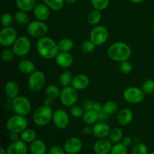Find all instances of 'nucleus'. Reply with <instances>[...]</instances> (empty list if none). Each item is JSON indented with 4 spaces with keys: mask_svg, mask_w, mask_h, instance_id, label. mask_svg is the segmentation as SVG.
<instances>
[{
    "mask_svg": "<svg viewBox=\"0 0 154 154\" xmlns=\"http://www.w3.org/2000/svg\"><path fill=\"white\" fill-rule=\"evenodd\" d=\"M36 48L40 57L45 60H51L55 59L60 52L57 42L48 35L38 40Z\"/></svg>",
    "mask_w": 154,
    "mask_h": 154,
    "instance_id": "obj_1",
    "label": "nucleus"
},
{
    "mask_svg": "<svg viewBox=\"0 0 154 154\" xmlns=\"http://www.w3.org/2000/svg\"><path fill=\"white\" fill-rule=\"evenodd\" d=\"M107 54L111 60L120 63L125 60H129L132 54V50L129 45L125 42H117L110 45Z\"/></svg>",
    "mask_w": 154,
    "mask_h": 154,
    "instance_id": "obj_2",
    "label": "nucleus"
},
{
    "mask_svg": "<svg viewBox=\"0 0 154 154\" xmlns=\"http://www.w3.org/2000/svg\"><path fill=\"white\" fill-rule=\"evenodd\" d=\"M54 112V110L51 107L46 106L45 105L38 107L33 113V122L38 126H46L53 120Z\"/></svg>",
    "mask_w": 154,
    "mask_h": 154,
    "instance_id": "obj_3",
    "label": "nucleus"
},
{
    "mask_svg": "<svg viewBox=\"0 0 154 154\" xmlns=\"http://www.w3.org/2000/svg\"><path fill=\"white\" fill-rule=\"evenodd\" d=\"M5 127L9 132L20 134L28 127V121L25 116L15 114L8 119Z\"/></svg>",
    "mask_w": 154,
    "mask_h": 154,
    "instance_id": "obj_4",
    "label": "nucleus"
},
{
    "mask_svg": "<svg viewBox=\"0 0 154 154\" xmlns=\"http://www.w3.org/2000/svg\"><path fill=\"white\" fill-rule=\"evenodd\" d=\"M11 108L16 114L26 116L30 113L32 104L29 99L23 96H18L12 99Z\"/></svg>",
    "mask_w": 154,
    "mask_h": 154,
    "instance_id": "obj_5",
    "label": "nucleus"
},
{
    "mask_svg": "<svg viewBox=\"0 0 154 154\" xmlns=\"http://www.w3.org/2000/svg\"><path fill=\"white\" fill-rule=\"evenodd\" d=\"M26 30L31 37L39 39L47 35L48 33V26L44 21L35 20L31 21L27 25Z\"/></svg>",
    "mask_w": 154,
    "mask_h": 154,
    "instance_id": "obj_6",
    "label": "nucleus"
},
{
    "mask_svg": "<svg viewBox=\"0 0 154 154\" xmlns=\"http://www.w3.org/2000/svg\"><path fill=\"white\" fill-rule=\"evenodd\" d=\"M31 42L26 36H20L12 45V51L15 56L19 57H26L31 50Z\"/></svg>",
    "mask_w": 154,
    "mask_h": 154,
    "instance_id": "obj_7",
    "label": "nucleus"
},
{
    "mask_svg": "<svg viewBox=\"0 0 154 154\" xmlns=\"http://www.w3.org/2000/svg\"><path fill=\"white\" fill-rule=\"evenodd\" d=\"M60 99L64 106L72 107L78 101V90H75L72 86L63 87L61 90Z\"/></svg>",
    "mask_w": 154,
    "mask_h": 154,
    "instance_id": "obj_8",
    "label": "nucleus"
},
{
    "mask_svg": "<svg viewBox=\"0 0 154 154\" xmlns=\"http://www.w3.org/2000/svg\"><path fill=\"white\" fill-rule=\"evenodd\" d=\"M46 82V76L42 71L35 70L29 75L28 78V87L31 91L38 92L42 90Z\"/></svg>",
    "mask_w": 154,
    "mask_h": 154,
    "instance_id": "obj_9",
    "label": "nucleus"
},
{
    "mask_svg": "<svg viewBox=\"0 0 154 154\" xmlns=\"http://www.w3.org/2000/svg\"><path fill=\"white\" fill-rule=\"evenodd\" d=\"M109 38L108 29L104 26H95L90 34V39L96 45L100 46L104 45Z\"/></svg>",
    "mask_w": 154,
    "mask_h": 154,
    "instance_id": "obj_10",
    "label": "nucleus"
},
{
    "mask_svg": "<svg viewBox=\"0 0 154 154\" xmlns=\"http://www.w3.org/2000/svg\"><path fill=\"white\" fill-rule=\"evenodd\" d=\"M145 93L141 88L130 87L126 88L123 92V99L130 104H139L144 99Z\"/></svg>",
    "mask_w": 154,
    "mask_h": 154,
    "instance_id": "obj_11",
    "label": "nucleus"
},
{
    "mask_svg": "<svg viewBox=\"0 0 154 154\" xmlns=\"http://www.w3.org/2000/svg\"><path fill=\"white\" fill-rule=\"evenodd\" d=\"M17 32L12 26L3 27L0 31V45L3 47H11L17 39Z\"/></svg>",
    "mask_w": 154,
    "mask_h": 154,
    "instance_id": "obj_12",
    "label": "nucleus"
},
{
    "mask_svg": "<svg viewBox=\"0 0 154 154\" xmlns=\"http://www.w3.org/2000/svg\"><path fill=\"white\" fill-rule=\"evenodd\" d=\"M52 121L56 127L60 129H64L68 127L70 122L69 115L65 110L57 109L54 111Z\"/></svg>",
    "mask_w": 154,
    "mask_h": 154,
    "instance_id": "obj_13",
    "label": "nucleus"
},
{
    "mask_svg": "<svg viewBox=\"0 0 154 154\" xmlns=\"http://www.w3.org/2000/svg\"><path fill=\"white\" fill-rule=\"evenodd\" d=\"M63 148L68 154H78L83 148V142L78 137H70L64 143Z\"/></svg>",
    "mask_w": 154,
    "mask_h": 154,
    "instance_id": "obj_14",
    "label": "nucleus"
},
{
    "mask_svg": "<svg viewBox=\"0 0 154 154\" xmlns=\"http://www.w3.org/2000/svg\"><path fill=\"white\" fill-rule=\"evenodd\" d=\"M33 15L36 20L44 21L48 20L51 16V9L45 3L36 4L32 10Z\"/></svg>",
    "mask_w": 154,
    "mask_h": 154,
    "instance_id": "obj_15",
    "label": "nucleus"
},
{
    "mask_svg": "<svg viewBox=\"0 0 154 154\" xmlns=\"http://www.w3.org/2000/svg\"><path fill=\"white\" fill-rule=\"evenodd\" d=\"M112 148V142L108 138H99L93 145V151L96 154H108Z\"/></svg>",
    "mask_w": 154,
    "mask_h": 154,
    "instance_id": "obj_16",
    "label": "nucleus"
},
{
    "mask_svg": "<svg viewBox=\"0 0 154 154\" xmlns=\"http://www.w3.org/2000/svg\"><path fill=\"white\" fill-rule=\"evenodd\" d=\"M111 127L105 122H99L93 126V134L98 138H105L109 136Z\"/></svg>",
    "mask_w": 154,
    "mask_h": 154,
    "instance_id": "obj_17",
    "label": "nucleus"
},
{
    "mask_svg": "<svg viewBox=\"0 0 154 154\" xmlns=\"http://www.w3.org/2000/svg\"><path fill=\"white\" fill-rule=\"evenodd\" d=\"M57 65L63 69H68L71 67L74 63V58L69 52H59L55 57Z\"/></svg>",
    "mask_w": 154,
    "mask_h": 154,
    "instance_id": "obj_18",
    "label": "nucleus"
},
{
    "mask_svg": "<svg viewBox=\"0 0 154 154\" xmlns=\"http://www.w3.org/2000/svg\"><path fill=\"white\" fill-rule=\"evenodd\" d=\"M90 84V78L84 74H78L74 76L71 86L78 91H82L88 87Z\"/></svg>",
    "mask_w": 154,
    "mask_h": 154,
    "instance_id": "obj_19",
    "label": "nucleus"
},
{
    "mask_svg": "<svg viewBox=\"0 0 154 154\" xmlns=\"http://www.w3.org/2000/svg\"><path fill=\"white\" fill-rule=\"evenodd\" d=\"M6 151L8 154H27L28 147L25 141L19 139L11 143Z\"/></svg>",
    "mask_w": 154,
    "mask_h": 154,
    "instance_id": "obj_20",
    "label": "nucleus"
},
{
    "mask_svg": "<svg viewBox=\"0 0 154 154\" xmlns=\"http://www.w3.org/2000/svg\"><path fill=\"white\" fill-rule=\"evenodd\" d=\"M117 122L121 126H127L133 120V113L129 108H123L117 114Z\"/></svg>",
    "mask_w": 154,
    "mask_h": 154,
    "instance_id": "obj_21",
    "label": "nucleus"
},
{
    "mask_svg": "<svg viewBox=\"0 0 154 154\" xmlns=\"http://www.w3.org/2000/svg\"><path fill=\"white\" fill-rule=\"evenodd\" d=\"M4 91L8 97L13 99L19 96L20 87L16 81H8L5 84Z\"/></svg>",
    "mask_w": 154,
    "mask_h": 154,
    "instance_id": "obj_22",
    "label": "nucleus"
},
{
    "mask_svg": "<svg viewBox=\"0 0 154 154\" xmlns=\"http://www.w3.org/2000/svg\"><path fill=\"white\" fill-rule=\"evenodd\" d=\"M18 69L25 75H31L36 70L35 63L29 60H22L18 63Z\"/></svg>",
    "mask_w": 154,
    "mask_h": 154,
    "instance_id": "obj_23",
    "label": "nucleus"
},
{
    "mask_svg": "<svg viewBox=\"0 0 154 154\" xmlns=\"http://www.w3.org/2000/svg\"><path fill=\"white\" fill-rule=\"evenodd\" d=\"M29 150L31 154H46L47 146L41 139H35L30 143Z\"/></svg>",
    "mask_w": 154,
    "mask_h": 154,
    "instance_id": "obj_24",
    "label": "nucleus"
},
{
    "mask_svg": "<svg viewBox=\"0 0 154 154\" xmlns=\"http://www.w3.org/2000/svg\"><path fill=\"white\" fill-rule=\"evenodd\" d=\"M81 118H82V121L86 125H89V126L94 125L99 121V113L96 112L94 110L87 111L84 112Z\"/></svg>",
    "mask_w": 154,
    "mask_h": 154,
    "instance_id": "obj_25",
    "label": "nucleus"
},
{
    "mask_svg": "<svg viewBox=\"0 0 154 154\" xmlns=\"http://www.w3.org/2000/svg\"><path fill=\"white\" fill-rule=\"evenodd\" d=\"M15 4L19 10L29 12L35 6V0H15Z\"/></svg>",
    "mask_w": 154,
    "mask_h": 154,
    "instance_id": "obj_26",
    "label": "nucleus"
},
{
    "mask_svg": "<svg viewBox=\"0 0 154 154\" xmlns=\"http://www.w3.org/2000/svg\"><path fill=\"white\" fill-rule=\"evenodd\" d=\"M20 139L25 141L26 143H32L35 140L37 139V133L35 131L32 129H26L23 132L20 134Z\"/></svg>",
    "mask_w": 154,
    "mask_h": 154,
    "instance_id": "obj_27",
    "label": "nucleus"
},
{
    "mask_svg": "<svg viewBox=\"0 0 154 154\" xmlns=\"http://www.w3.org/2000/svg\"><path fill=\"white\" fill-rule=\"evenodd\" d=\"M60 52H70L74 48V42L72 39L65 38L57 42Z\"/></svg>",
    "mask_w": 154,
    "mask_h": 154,
    "instance_id": "obj_28",
    "label": "nucleus"
},
{
    "mask_svg": "<svg viewBox=\"0 0 154 154\" xmlns=\"http://www.w3.org/2000/svg\"><path fill=\"white\" fill-rule=\"evenodd\" d=\"M14 17L15 22L17 23L20 25H28L30 23L29 17L28 14L23 11H17Z\"/></svg>",
    "mask_w": 154,
    "mask_h": 154,
    "instance_id": "obj_29",
    "label": "nucleus"
},
{
    "mask_svg": "<svg viewBox=\"0 0 154 154\" xmlns=\"http://www.w3.org/2000/svg\"><path fill=\"white\" fill-rule=\"evenodd\" d=\"M101 20H102V13L100 11L96 9L90 11L87 16V21L92 26H97L100 23Z\"/></svg>",
    "mask_w": 154,
    "mask_h": 154,
    "instance_id": "obj_30",
    "label": "nucleus"
},
{
    "mask_svg": "<svg viewBox=\"0 0 154 154\" xmlns=\"http://www.w3.org/2000/svg\"><path fill=\"white\" fill-rule=\"evenodd\" d=\"M108 137H109V140L113 144L120 143L123 138V131L120 128H114L111 130Z\"/></svg>",
    "mask_w": 154,
    "mask_h": 154,
    "instance_id": "obj_31",
    "label": "nucleus"
},
{
    "mask_svg": "<svg viewBox=\"0 0 154 154\" xmlns=\"http://www.w3.org/2000/svg\"><path fill=\"white\" fill-rule=\"evenodd\" d=\"M42 1L49 7L51 10L54 11H58L61 10L65 4L64 0H42Z\"/></svg>",
    "mask_w": 154,
    "mask_h": 154,
    "instance_id": "obj_32",
    "label": "nucleus"
},
{
    "mask_svg": "<svg viewBox=\"0 0 154 154\" xmlns=\"http://www.w3.org/2000/svg\"><path fill=\"white\" fill-rule=\"evenodd\" d=\"M117 110H118V105L117 104V102L112 100L105 102L103 105V108H102V111L108 115H112L113 114L117 112Z\"/></svg>",
    "mask_w": 154,
    "mask_h": 154,
    "instance_id": "obj_33",
    "label": "nucleus"
},
{
    "mask_svg": "<svg viewBox=\"0 0 154 154\" xmlns=\"http://www.w3.org/2000/svg\"><path fill=\"white\" fill-rule=\"evenodd\" d=\"M60 93H61V90L60 89V87L57 85H54V84H51L45 90L46 96L53 98L54 99L60 97Z\"/></svg>",
    "mask_w": 154,
    "mask_h": 154,
    "instance_id": "obj_34",
    "label": "nucleus"
},
{
    "mask_svg": "<svg viewBox=\"0 0 154 154\" xmlns=\"http://www.w3.org/2000/svg\"><path fill=\"white\" fill-rule=\"evenodd\" d=\"M74 77L72 76V73L69 72H63L59 78V81H60V85L63 87H67L72 84V80Z\"/></svg>",
    "mask_w": 154,
    "mask_h": 154,
    "instance_id": "obj_35",
    "label": "nucleus"
},
{
    "mask_svg": "<svg viewBox=\"0 0 154 154\" xmlns=\"http://www.w3.org/2000/svg\"><path fill=\"white\" fill-rule=\"evenodd\" d=\"M90 2L95 9L101 11L108 7L110 4V0H90Z\"/></svg>",
    "mask_w": 154,
    "mask_h": 154,
    "instance_id": "obj_36",
    "label": "nucleus"
},
{
    "mask_svg": "<svg viewBox=\"0 0 154 154\" xmlns=\"http://www.w3.org/2000/svg\"><path fill=\"white\" fill-rule=\"evenodd\" d=\"M96 47V45L90 39V40L84 41L83 42L82 45H81V51L84 54H90L95 51Z\"/></svg>",
    "mask_w": 154,
    "mask_h": 154,
    "instance_id": "obj_37",
    "label": "nucleus"
},
{
    "mask_svg": "<svg viewBox=\"0 0 154 154\" xmlns=\"http://www.w3.org/2000/svg\"><path fill=\"white\" fill-rule=\"evenodd\" d=\"M14 21V17L10 13H4L1 17V24L3 27L12 26Z\"/></svg>",
    "mask_w": 154,
    "mask_h": 154,
    "instance_id": "obj_38",
    "label": "nucleus"
},
{
    "mask_svg": "<svg viewBox=\"0 0 154 154\" xmlns=\"http://www.w3.org/2000/svg\"><path fill=\"white\" fill-rule=\"evenodd\" d=\"M111 154H127L128 153V150L127 147L125 146L123 143H117V144H114V146H112V148H111Z\"/></svg>",
    "mask_w": 154,
    "mask_h": 154,
    "instance_id": "obj_39",
    "label": "nucleus"
},
{
    "mask_svg": "<svg viewBox=\"0 0 154 154\" xmlns=\"http://www.w3.org/2000/svg\"><path fill=\"white\" fill-rule=\"evenodd\" d=\"M141 89L145 94H151L154 92V81L149 79L144 81L141 85Z\"/></svg>",
    "mask_w": 154,
    "mask_h": 154,
    "instance_id": "obj_40",
    "label": "nucleus"
},
{
    "mask_svg": "<svg viewBox=\"0 0 154 154\" xmlns=\"http://www.w3.org/2000/svg\"><path fill=\"white\" fill-rule=\"evenodd\" d=\"M14 53L12 51V49H5L1 53V59L5 63H9L11 62L14 58Z\"/></svg>",
    "mask_w": 154,
    "mask_h": 154,
    "instance_id": "obj_41",
    "label": "nucleus"
},
{
    "mask_svg": "<svg viewBox=\"0 0 154 154\" xmlns=\"http://www.w3.org/2000/svg\"><path fill=\"white\" fill-rule=\"evenodd\" d=\"M119 69H120L121 73L127 75L132 71V65L129 60H125V61L120 62Z\"/></svg>",
    "mask_w": 154,
    "mask_h": 154,
    "instance_id": "obj_42",
    "label": "nucleus"
},
{
    "mask_svg": "<svg viewBox=\"0 0 154 154\" xmlns=\"http://www.w3.org/2000/svg\"><path fill=\"white\" fill-rule=\"evenodd\" d=\"M132 154H149L148 148L143 143H138L132 148Z\"/></svg>",
    "mask_w": 154,
    "mask_h": 154,
    "instance_id": "obj_43",
    "label": "nucleus"
},
{
    "mask_svg": "<svg viewBox=\"0 0 154 154\" xmlns=\"http://www.w3.org/2000/svg\"><path fill=\"white\" fill-rule=\"evenodd\" d=\"M84 109L83 108H81V106H78V105H73L72 107H71L70 108V113L72 117H75V118H78V117H82L84 115Z\"/></svg>",
    "mask_w": 154,
    "mask_h": 154,
    "instance_id": "obj_44",
    "label": "nucleus"
},
{
    "mask_svg": "<svg viewBox=\"0 0 154 154\" xmlns=\"http://www.w3.org/2000/svg\"><path fill=\"white\" fill-rule=\"evenodd\" d=\"M48 154H66V152L63 147H60V146L54 145L50 148Z\"/></svg>",
    "mask_w": 154,
    "mask_h": 154,
    "instance_id": "obj_45",
    "label": "nucleus"
},
{
    "mask_svg": "<svg viewBox=\"0 0 154 154\" xmlns=\"http://www.w3.org/2000/svg\"><path fill=\"white\" fill-rule=\"evenodd\" d=\"M94 103L93 101L91 100H87L84 102V106H83V108L84 109V111H90V110H93V106H94Z\"/></svg>",
    "mask_w": 154,
    "mask_h": 154,
    "instance_id": "obj_46",
    "label": "nucleus"
},
{
    "mask_svg": "<svg viewBox=\"0 0 154 154\" xmlns=\"http://www.w3.org/2000/svg\"><path fill=\"white\" fill-rule=\"evenodd\" d=\"M54 100H55V99H53V98L46 96L45 99H44V105H46V106L51 107V108H52V106L54 104V102H55Z\"/></svg>",
    "mask_w": 154,
    "mask_h": 154,
    "instance_id": "obj_47",
    "label": "nucleus"
},
{
    "mask_svg": "<svg viewBox=\"0 0 154 154\" xmlns=\"http://www.w3.org/2000/svg\"><path fill=\"white\" fill-rule=\"evenodd\" d=\"M9 138H10L11 142H14V141H17L20 139V134L15 133V132H10Z\"/></svg>",
    "mask_w": 154,
    "mask_h": 154,
    "instance_id": "obj_48",
    "label": "nucleus"
},
{
    "mask_svg": "<svg viewBox=\"0 0 154 154\" xmlns=\"http://www.w3.org/2000/svg\"><path fill=\"white\" fill-rule=\"evenodd\" d=\"M82 132L83 133L86 135H90V134L93 133V127H91V126H89V125H87V126H85L83 128Z\"/></svg>",
    "mask_w": 154,
    "mask_h": 154,
    "instance_id": "obj_49",
    "label": "nucleus"
},
{
    "mask_svg": "<svg viewBox=\"0 0 154 154\" xmlns=\"http://www.w3.org/2000/svg\"><path fill=\"white\" fill-rule=\"evenodd\" d=\"M109 116L110 115L105 114L103 111H102L101 112L99 113V121L105 122V120H106L109 117Z\"/></svg>",
    "mask_w": 154,
    "mask_h": 154,
    "instance_id": "obj_50",
    "label": "nucleus"
},
{
    "mask_svg": "<svg viewBox=\"0 0 154 154\" xmlns=\"http://www.w3.org/2000/svg\"><path fill=\"white\" fill-rule=\"evenodd\" d=\"M121 143H123V144H124L125 146H126V147H129V146H130L131 144H132V138L129 136L124 137V138H123V139H122Z\"/></svg>",
    "mask_w": 154,
    "mask_h": 154,
    "instance_id": "obj_51",
    "label": "nucleus"
},
{
    "mask_svg": "<svg viewBox=\"0 0 154 154\" xmlns=\"http://www.w3.org/2000/svg\"><path fill=\"white\" fill-rule=\"evenodd\" d=\"M102 108H103V105H102V104L99 103V102H95L94 106H93V110H94V111L99 113L102 111Z\"/></svg>",
    "mask_w": 154,
    "mask_h": 154,
    "instance_id": "obj_52",
    "label": "nucleus"
},
{
    "mask_svg": "<svg viewBox=\"0 0 154 154\" xmlns=\"http://www.w3.org/2000/svg\"><path fill=\"white\" fill-rule=\"evenodd\" d=\"M65 3H67L69 5H72V4H75L78 0H64Z\"/></svg>",
    "mask_w": 154,
    "mask_h": 154,
    "instance_id": "obj_53",
    "label": "nucleus"
},
{
    "mask_svg": "<svg viewBox=\"0 0 154 154\" xmlns=\"http://www.w3.org/2000/svg\"><path fill=\"white\" fill-rule=\"evenodd\" d=\"M132 2L135 3V4H140V3H142L143 2H144L145 0H130Z\"/></svg>",
    "mask_w": 154,
    "mask_h": 154,
    "instance_id": "obj_54",
    "label": "nucleus"
},
{
    "mask_svg": "<svg viewBox=\"0 0 154 154\" xmlns=\"http://www.w3.org/2000/svg\"><path fill=\"white\" fill-rule=\"evenodd\" d=\"M0 154H8V153H7V151H6L3 147H1V148H0Z\"/></svg>",
    "mask_w": 154,
    "mask_h": 154,
    "instance_id": "obj_55",
    "label": "nucleus"
},
{
    "mask_svg": "<svg viewBox=\"0 0 154 154\" xmlns=\"http://www.w3.org/2000/svg\"><path fill=\"white\" fill-rule=\"evenodd\" d=\"M149 154H154V151H153V152H152V153H149Z\"/></svg>",
    "mask_w": 154,
    "mask_h": 154,
    "instance_id": "obj_56",
    "label": "nucleus"
},
{
    "mask_svg": "<svg viewBox=\"0 0 154 154\" xmlns=\"http://www.w3.org/2000/svg\"><path fill=\"white\" fill-rule=\"evenodd\" d=\"M153 31H154V23H153Z\"/></svg>",
    "mask_w": 154,
    "mask_h": 154,
    "instance_id": "obj_57",
    "label": "nucleus"
}]
</instances>
